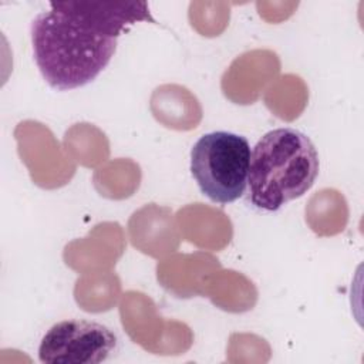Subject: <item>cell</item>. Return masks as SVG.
Masks as SVG:
<instances>
[{"label":"cell","mask_w":364,"mask_h":364,"mask_svg":"<svg viewBox=\"0 0 364 364\" xmlns=\"http://www.w3.org/2000/svg\"><path fill=\"white\" fill-rule=\"evenodd\" d=\"M100 33L118 38L138 21L155 23L146 1H60Z\"/></svg>","instance_id":"5"},{"label":"cell","mask_w":364,"mask_h":364,"mask_svg":"<svg viewBox=\"0 0 364 364\" xmlns=\"http://www.w3.org/2000/svg\"><path fill=\"white\" fill-rule=\"evenodd\" d=\"M250 155L249 141L243 135L208 132L191 149V173L206 198L228 205L245 193Z\"/></svg>","instance_id":"3"},{"label":"cell","mask_w":364,"mask_h":364,"mask_svg":"<svg viewBox=\"0 0 364 364\" xmlns=\"http://www.w3.org/2000/svg\"><path fill=\"white\" fill-rule=\"evenodd\" d=\"M115 333L97 321L70 318L55 323L41 338L38 360L47 364H97L117 348Z\"/></svg>","instance_id":"4"},{"label":"cell","mask_w":364,"mask_h":364,"mask_svg":"<svg viewBox=\"0 0 364 364\" xmlns=\"http://www.w3.org/2000/svg\"><path fill=\"white\" fill-rule=\"evenodd\" d=\"M320 169L313 141L294 128L266 132L250 155L247 176L249 199L263 210L274 212L303 196L314 183Z\"/></svg>","instance_id":"2"},{"label":"cell","mask_w":364,"mask_h":364,"mask_svg":"<svg viewBox=\"0 0 364 364\" xmlns=\"http://www.w3.org/2000/svg\"><path fill=\"white\" fill-rule=\"evenodd\" d=\"M48 6L30 24L34 61L51 88L68 91L84 87L108 65L118 38L100 33L60 1Z\"/></svg>","instance_id":"1"}]
</instances>
